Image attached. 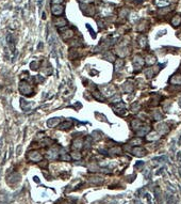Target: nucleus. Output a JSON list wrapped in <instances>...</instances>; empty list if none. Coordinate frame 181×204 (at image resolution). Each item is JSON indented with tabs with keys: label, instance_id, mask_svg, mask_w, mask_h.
I'll return each instance as SVG.
<instances>
[{
	"label": "nucleus",
	"instance_id": "nucleus-1",
	"mask_svg": "<svg viewBox=\"0 0 181 204\" xmlns=\"http://www.w3.org/2000/svg\"><path fill=\"white\" fill-rule=\"evenodd\" d=\"M19 91L23 95H32L33 94V89L31 86H29L26 81H21L19 83Z\"/></svg>",
	"mask_w": 181,
	"mask_h": 204
},
{
	"label": "nucleus",
	"instance_id": "nucleus-2",
	"mask_svg": "<svg viewBox=\"0 0 181 204\" xmlns=\"http://www.w3.org/2000/svg\"><path fill=\"white\" fill-rule=\"evenodd\" d=\"M28 159L31 161H41L42 160V155L37 152V151H31V152L28 153Z\"/></svg>",
	"mask_w": 181,
	"mask_h": 204
},
{
	"label": "nucleus",
	"instance_id": "nucleus-3",
	"mask_svg": "<svg viewBox=\"0 0 181 204\" xmlns=\"http://www.w3.org/2000/svg\"><path fill=\"white\" fill-rule=\"evenodd\" d=\"M61 34H62V38L64 40L72 39L74 37V32H73L72 29H62L61 30Z\"/></svg>",
	"mask_w": 181,
	"mask_h": 204
},
{
	"label": "nucleus",
	"instance_id": "nucleus-4",
	"mask_svg": "<svg viewBox=\"0 0 181 204\" xmlns=\"http://www.w3.org/2000/svg\"><path fill=\"white\" fill-rule=\"evenodd\" d=\"M63 6H61L60 4H53L52 8H51V12H52L53 15H61L63 13Z\"/></svg>",
	"mask_w": 181,
	"mask_h": 204
},
{
	"label": "nucleus",
	"instance_id": "nucleus-5",
	"mask_svg": "<svg viewBox=\"0 0 181 204\" xmlns=\"http://www.w3.org/2000/svg\"><path fill=\"white\" fill-rule=\"evenodd\" d=\"M53 24H54V26H57V27H64V26L67 25V22H66V19L62 18V17H58V18L54 19Z\"/></svg>",
	"mask_w": 181,
	"mask_h": 204
},
{
	"label": "nucleus",
	"instance_id": "nucleus-6",
	"mask_svg": "<svg viewBox=\"0 0 181 204\" xmlns=\"http://www.w3.org/2000/svg\"><path fill=\"white\" fill-rule=\"evenodd\" d=\"M133 64H134V66L135 67H141L143 64H144V61H143V59L140 57V56H136L135 58H134V60H133Z\"/></svg>",
	"mask_w": 181,
	"mask_h": 204
},
{
	"label": "nucleus",
	"instance_id": "nucleus-7",
	"mask_svg": "<svg viewBox=\"0 0 181 204\" xmlns=\"http://www.w3.org/2000/svg\"><path fill=\"white\" fill-rule=\"evenodd\" d=\"M59 122H60V119H59V118H53V119H50V120L47 122V124H48L49 127H54V126L58 125Z\"/></svg>",
	"mask_w": 181,
	"mask_h": 204
},
{
	"label": "nucleus",
	"instance_id": "nucleus-8",
	"mask_svg": "<svg viewBox=\"0 0 181 204\" xmlns=\"http://www.w3.org/2000/svg\"><path fill=\"white\" fill-rule=\"evenodd\" d=\"M132 153L134 155H136V156H143L145 154V151L142 147H134L133 151H132Z\"/></svg>",
	"mask_w": 181,
	"mask_h": 204
},
{
	"label": "nucleus",
	"instance_id": "nucleus-9",
	"mask_svg": "<svg viewBox=\"0 0 181 204\" xmlns=\"http://www.w3.org/2000/svg\"><path fill=\"white\" fill-rule=\"evenodd\" d=\"M115 92V90H114V88H112V86H109V87H106L105 89H103V93H105L106 95H111L112 93H114ZM113 95V94H112Z\"/></svg>",
	"mask_w": 181,
	"mask_h": 204
},
{
	"label": "nucleus",
	"instance_id": "nucleus-10",
	"mask_svg": "<svg viewBox=\"0 0 181 204\" xmlns=\"http://www.w3.org/2000/svg\"><path fill=\"white\" fill-rule=\"evenodd\" d=\"M72 126V122H69V121H67V122H63V123H61L59 125V128L60 129H67V128H69Z\"/></svg>",
	"mask_w": 181,
	"mask_h": 204
},
{
	"label": "nucleus",
	"instance_id": "nucleus-11",
	"mask_svg": "<svg viewBox=\"0 0 181 204\" xmlns=\"http://www.w3.org/2000/svg\"><path fill=\"white\" fill-rule=\"evenodd\" d=\"M73 144H74V147L75 149H81L83 143H82V140L81 139H78V140H75Z\"/></svg>",
	"mask_w": 181,
	"mask_h": 204
},
{
	"label": "nucleus",
	"instance_id": "nucleus-12",
	"mask_svg": "<svg viewBox=\"0 0 181 204\" xmlns=\"http://www.w3.org/2000/svg\"><path fill=\"white\" fill-rule=\"evenodd\" d=\"M94 97H95L96 100H98V101H103V100H105V97H103V94L101 95V93L98 92V91H95V92H94Z\"/></svg>",
	"mask_w": 181,
	"mask_h": 204
},
{
	"label": "nucleus",
	"instance_id": "nucleus-13",
	"mask_svg": "<svg viewBox=\"0 0 181 204\" xmlns=\"http://www.w3.org/2000/svg\"><path fill=\"white\" fill-rule=\"evenodd\" d=\"M72 157L75 159V160H79V159H81L82 156L79 152H74V153H72Z\"/></svg>",
	"mask_w": 181,
	"mask_h": 204
},
{
	"label": "nucleus",
	"instance_id": "nucleus-14",
	"mask_svg": "<svg viewBox=\"0 0 181 204\" xmlns=\"http://www.w3.org/2000/svg\"><path fill=\"white\" fill-rule=\"evenodd\" d=\"M146 62H147L148 64H153L154 62H156V58H154L153 56H148L147 59H146Z\"/></svg>",
	"mask_w": 181,
	"mask_h": 204
},
{
	"label": "nucleus",
	"instance_id": "nucleus-15",
	"mask_svg": "<svg viewBox=\"0 0 181 204\" xmlns=\"http://www.w3.org/2000/svg\"><path fill=\"white\" fill-rule=\"evenodd\" d=\"M124 65V61L123 60H117L116 61V64H115V71H118L119 67H122Z\"/></svg>",
	"mask_w": 181,
	"mask_h": 204
},
{
	"label": "nucleus",
	"instance_id": "nucleus-16",
	"mask_svg": "<svg viewBox=\"0 0 181 204\" xmlns=\"http://www.w3.org/2000/svg\"><path fill=\"white\" fill-rule=\"evenodd\" d=\"M61 159H62V160H67V161H69V160H70V156H69V154H62Z\"/></svg>",
	"mask_w": 181,
	"mask_h": 204
},
{
	"label": "nucleus",
	"instance_id": "nucleus-17",
	"mask_svg": "<svg viewBox=\"0 0 181 204\" xmlns=\"http://www.w3.org/2000/svg\"><path fill=\"white\" fill-rule=\"evenodd\" d=\"M110 152L113 153V154H119L120 153V147H114V149H112Z\"/></svg>",
	"mask_w": 181,
	"mask_h": 204
},
{
	"label": "nucleus",
	"instance_id": "nucleus-18",
	"mask_svg": "<svg viewBox=\"0 0 181 204\" xmlns=\"http://www.w3.org/2000/svg\"><path fill=\"white\" fill-rule=\"evenodd\" d=\"M15 176H16V177H19V175H18V174H16V173H15ZM9 180H10V182H11V183L17 182V180H16L15 177H14V174H12V175L10 176V179H9Z\"/></svg>",
	"mask_w": 181,
	"mask_h": 204
},
{
	"label": "nucleus",
	"instance_id": "nucleus-19",
	"mask_svg": "<svg viewBox=\"0 0 181 204\" xmlns=\"http://www.w3.org/2000/svg\"><path fill=\"white\" fill-rule=\"evenodd\" d=\"M31 68L32 69H37L38 68V62H32V63H31Z\"/></svg>",
	"mask_w": 181,
	"mask_h": 204
},
{
	"label": "nucleus",
	"instance_id": "nucleus-20",
	"mask_svg": "<svg viewBox=\"0 0 181 204\" xmlns=\"http://www.w3.org/2000/svg\"><path fill=\"white\" fill-rule=\"evenodd\" d=\"M105 58H106V59H108L109 61H114V57H113V55H111V54L106 55V56H105Z\"/></svg>",
	"mask_w": 181,
	"mask_h": 204
},
{
	"label": "nucleus",
	"instance_id": "nucleus-21",
	"mask_svg": "<svg viewBox=\"0 0 181 204\" xmlns=\"http://www.w3.org/2000/svg\"><path fill=\"white\" fill-rule=\"evenodd\" d=\"M86 28H88V29L90 30V32L92 33V37H93V38H95V37H96V34H95V32L93 31V29L91 28V26H90V25H86Z\"/></svg>",
	"mask_w": 181,
	"mask_h": 204
},
{
	"label": "nucleus",
	"instance_id": "nucleus-22",
	"mask_svg": "<svg viewBox=\"0 0 181 204\" xmlns=\"http://www.w3.org/2000/svg\"><path fill=\"white\" fill-rule=\"evenodd\" d=\"M140 125V122L139 121H133L132 122V127L135 129V128H137V126H139Z\"/></svg>",
	"mask_w": 181,
	"mask_h": 204
},
{
	"label": "nucleus",
	"instance_id": "nucleus-23",
	"mask_svg": "<svg viewBox=\"0 0 181 204\" xmlns=\"http://www.w3.org/2000/svg\"><path fill=\"white\" fill-rule=\"evenodd\" d=\"M44 80V78H42L41 76H36V78L34 79V81H35L36 83H38V82H41V81H43Z\"/></svg>",
	"mask_w": 181,
	"mask_h": 204
},
{
	"label": "nucleus",
	"instance_id": "nucleus-24",
	"mask_svg": "<svg viewBox=\"0 0 181 204\" xmlns=\"http://www.w3.org/2000/svg\"><path fill=\"white\" fill-rule=\"evenodd\" d=\"M142 39H143V41H142V40L140 39V42H141L140 44H141V45H142V46H146V38H144V37H143Z\"/></svg>",
	"mask_w": 181,
	"mask_h": 204
},
{
	"label": "nucleus",
	"instance_id": "nucleus-25",
	"mask_svg": "<svg viewBox=\"0 0 181 204\" xmlns=\"http://www.w3.org/2000/svg\"><path fill=\"white\" fill-rule=\"evenodd\" d=\"M117 101H120V96H119V95L115 96L114 99H112V102H113V103H115V102H117Z\"/></svg>",
	"mask_w": 181,
	"mask_h": 204
},
{
	"label": "nucleus",
	"instance_id": "nucleus-26",
	"mask_svg": "<svg viewBox=\"0 0 181 204\" xmlns=\"http://www.w3.org/2000/svg\"><path fill=\"white\" fill-rule=\"evenodd\" d=\"M51 1H52L54 4H59V3H61L63 0H51Z\"/></svg>",
	"mask_w": 181,
	"mask_h": 204
},
{
	"label": "nucleus",
	"instance_id": "nucleus-27",
	"mask_svg": "<svg viewBox=\"0 0 181 204\" xmlns=\"http://www.w3.org/2000/svg\"><path fill=\"white\" fill-rule=\"evenodd\" d=\"M34 181H35L36 183H40V180H38V177H34Z\"/></svg>",
	"mask_w": 181,
	"mask_h": 204
}]
</instances>
